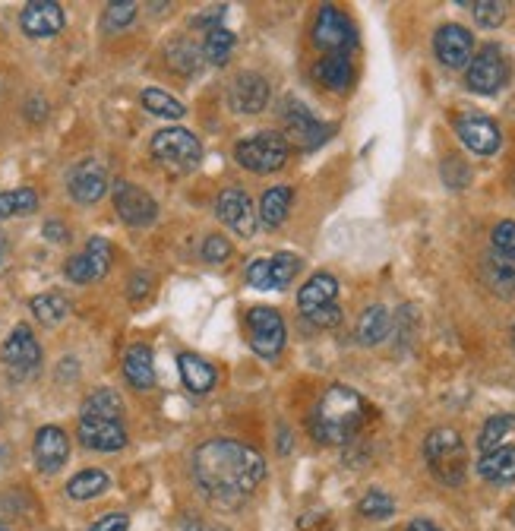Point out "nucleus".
Wrapping results in <instances>:
<instances>
[{"instance_id": "9b49d317", "label": "nucleus", "mask_w": 515, "mask_h": 531, "mask_svg": "<svg viewBox=\"0 0 515 531\" xmlns=\"http://www.w3.org/2000/svg\"><path fill=\"white\" fill-rule=\"evenodd\" d=\"M455 133H459V140L478 155H493L500 152L503 146V136L500 127L490 121L484 114H462L455 117Z\"/></svg>"}, {"instance_id": "f3484780", "label": "nucleus", "mask_w": 515, "mask_h": 531, "mask_svg": "<svg viewBox=\"0 0 515 531\" xmlns=\"http://www.w3.org/2000/svg\"><path fill=\"white\" fill-rule=\"evenodd\" d=\"M215 212H219V219H222L231 231L241 234V238H250V234L256 231L253 206H250V196H247L244 190H237V187L225 190V193L219 196V206H215Z\"/></svg>"}, {"instance_id": "473e14b6", "label": "nucleus", "mask_w": 515, "mask_h": 531, "mask_svg": "<svg viewBox=\"0 0 515 531\" xmlns=\"http://www.w3.org/2000/svg\"><path fill=\"white\" fill-rule=\"evenodd\" d=\"M509 430H515V415H493V418L484 424V430H481L478 449H481V452H493V449H497V446L506 440Z\"/></svg>"}, {"instance_id": "f8f14e48", "label": "nucleus", "mask_w": 515, "mask_h": 531, "mask_svg": "<svg viewBox=\"0 0 515 531\" xmlns=\"http://www.w3.org/2000/svg\"><path fill=\"white\" fill-rule=\"evenodd\" d=\"M114 209L117 215L130 225V228H143V225H152L155 215H158V206L152 196L143 190V187H133L127 181H121L114 187Z\"/></svg>"}, {"instance_id": "5701e85b", "label": "nucleus", "mask_w": 515, "mask_h": 531, "mask_svg": "<svg viewBox=\"0 0 515 531\" xmlns=\"http://www.w3.org/2000/svg\"><path fill=\"white\" fill-rule=\"evenodd\" d=\"M124 377L133 389H152L155 386V361L146 345H133L124 358Z\"/></svg>"}, {"instance_id": "de8ad7c7", "label": "nucleus", "mask_w": 515, "mask_h": 531, "mask_svg": "<svg viewBox=\"0 0 515 531\" xmlns=\"http://www.w3.org/2000/svg\"><path fill=\"white\" fill-rule=\"evenodd\" d=\"M184 531H228V528L206 525V522H200V519H190V522H184Z\"/></svg>"}, {"instance_id": "e433bc0d", "label": "nucleus", "mask_w": 515, "mask_h": 531, "mask_svg": "<svg viewBox=\"0 0 515 531\" xmlns=\"http://www.w3.org/2000/svg\"><path fill=\"white\" fill-rule=\"evenodd\" d=\"M269 269H272V285L275 288H285L297 272H301V260L294 257V253H279V257L269 260Z\"/></svg>"}, {"instance_id": "1a4fd4ad", "label": "nucleus", "mask_w": 515, "mask_h": 531, "mask_svg": "<svg viewBox=\"0 0 515 531\" xmlns=\"http://www.w3.org/2000/svg\"><path fill=\"white\" fill-rule=\"evenodd\" d=\"M0 358H4L13 380H29L32 373L38 370V364H42V348H38L32 329L29 326H16L10 332V339L4 342Z\"/></svg>"}, {"instance_id": "4468645a", "label": "nucleus", "mask_w": 515, "mask_h": 531, "mask_svg": "<svg viewBox=\"0 0 515 531\" xmlns=\"http://www.w3.org/2000/svg\"><path fill=\"white\" fill-rule=\"evenodd\" d=\"M79 440L95 452H117L127 446V430L114 418H83L79 421Z\"/></svg>"}, {"instance_id": "0eeeda50", "label": "nucleus", "mask_w": 515, "mask_h": 531, "mask_svg": "<svg viewBox=\"0 0 515 531\" xmlns=\"http://www.w3.org/2000/svg\"><path fill=\"white\" fill-rule=\"evenodd\" d=\"M465 80H468V89L478 92V95L500 92V89L506 86V80H509V61H506V54H503L497 45L481 48V54L471 57Z\"/></svg>"}, {"instance_id": "c756f323", "label": "nucleus", "mask_w": 515, "mask_h": 531, "mask_svg": "<svg viewBox=\"0 0 515 531\" xmlns=\"http://www.w3.org/2000/svg\"><path fill=\"white\" fill-rule=\"evenodd\" d=\"M108 487V475L102 468H86V471H79V475L67 484V494L73 500H92L98 497L102 490Z\"/></svg>"}, {"instance_id": "39448f33", "label": "nucleus", "mask_w": 515, "mask_h": 531, "mask_svg": "<svg viewBox=\"0 0 515 531\" xmlns=\"http://www.w3.org/2000/svg\"><path fill=\"white\" fill-rule=\"evenodd\" d=\"M234 159H237V165L253 171V174L279 171L288 162V140L282 133H275V130L256 133L253 140H244L241 146L234 149Z\"/></svg>"}, {"instance_id": "9d476101", "label": "nucleus", "mask_w": 515, "mask_h": 531, "mask_svg": "<svg viewBox=\"0 0 515 531\" xmlns=\"http://www.w3.org/2000/svg\"><path fill=\"white\" fill-rule=\"evenodd\" d=\"M108 269H111V244L105 238H92L86 244V250L76 253V257L67 260V266H64L67 279L76 282V285L98 282Z\"/></svg>"}, {"instance_id": "dca6fc26", "label": "nucleus", "mask_w": 515, "mask_h": 531, "mask_svg": "<svg viewBox=\"0 0 515 531\" xmlns=\"http://www.w3.org/2000/svg\"><path fill=\"white\" fill-rule=\"evenodd\" d=\"M19 23H23V32L32 35V38L57 35V32L64 29V7L61 4H51V0H32V4L23 7Z\"/></svg>"}, {"instance_id": "423d86ee", "label": "nucleus", "mask_w": 515, "mask_h": 531, "mask_svg": "<svg viewBox=\"0 0 515 531\" xmlns=\"http://www.w3.org/2000/svg\"><path fill=\"white\" fill-rule=\"evenodd\" d=\"M313 42L326 54H348V51L358 48V35H354L351 19L342 10L320 7L316 23H313Z\"/></svg>"}, {"instance_id": "4be33fe9", "label": "nucleus", "mask_w": 515, "mask_h": 531, "mask_svg": "<svg viewBox=\"0 0 515 531\" xmlns=\"http://www.w3.org/2000/svg\"><path fill=\"white\" fill-rule=\"evenodd\" d=\"M478 475L490 484L515 481V446H497L493 452H484L478 462Z\"/></svg>"}, {"instance_id": "c03bdc74", "label": "nucleus", "mask_w": 515, "mask_h": 531, "mask_svg": "<svg viewBox=\"0 0 515 531\" xmlns=\"http://www.w3.org/2000/svg\"><path fill=\"white\" fill-rule=\"evenodd\" d=\"M127 528H130L127 513H108V516L98 519L89 531H127Z\"/></svg>"}, {"instance_id": "8fccbe9b", "label": "nucleus", "mask_w": 515, "mask_h": 531, "mask_svg": "<svg viewBox=\"0 0 515 531\" xmlns=\"http://www.w3.org/2000/svg\"><path fill=\"white\" fill-rule=\"evenodd\" d=\"M509 339H512V348H515V326H512V332H509Z\"/></svg>"}, {"instance_id": "6ab92c4d", "label": "nucleus", "mask_w": 515, "mask_h": 531, "mask_svg": "<svg viewBox=\"0 0 515 531\" xmlns=\"http://www.w3.org/2000/svg\"><path fill=\"white\" fill-rule=\"evenodd\" d=\"M269 102V83L260 73H241L231 86V108L241 114H260Z\"/></svg>"}, {"instance_id": "ea45409f", "label": "nucleus", "mask_w": 515, "mask_h": 531, "mask_svg": "<svg viewBox=\"0 0 515 531\" xmlns=\"http://www.w3.org/2000/svg\"><path fill=\"white\" fill-rule=\"evenodd\" d=\"M136 4H111L108 10H105V26L108 29H124V26H130L133 23V16H136Z\"/></svg>"}, {"instance_id": "bb28decb", "label": "nucleus", "mask_w": 515, "mask_h": 531, "mask_svg": "<svg viewBox=\"0 0 515 531\" xmlns=\"http://www.w3.org/2000/svg\"><path fill=\"white\" fill-rule=\"evenodd\" d=\"M389 329H392V320H389V310L380 307V304H373L361 313V320H358V339L364 345H380L386 336H389Z\"/></svg>"}, {"instance_id": "79ce46f5", "label": "nucleus", "mask_w": 515, "mask_h": 531, "mask_svg": "<svg viewBox=\"0 0 515 531\" xmlns=\"http://www.w3.org/2000/svg\"><path fill=\"white\" fill-rule=\"evenodd\" d=\"M203 257L209 263H225L231 257V244L225 238H219V234H212V238L203 244Z\"/></svg>"}, {"instance_id": "c9c22d12", "label": "nucleus", "mask_w": 515, "mask_h": 531, "mask_svg": "<svg viewBox=\"0 0 515 531\" xmlns=\"http://www.w3.org/2000/svg\"><path fill=\"white\" fill-rule=\"evenodd\" d=\"M358 513L364 519H389L395 513V503L389 494H383V490H370V494L358 503Z\"/></svg>"}, {"instance_id": "a211bd4d", "label": "nucleus", "mask_w": 515, "mask_h": 531, "mask_svg": "<svg viewBox=\"0 0 515 531\" xmlns=\"http://www.w3.org/2000/svg\"><path fill=\"white\" fill-rule=\"evenodd\" d=\"M285 121H288V130H291V140L301 143V146H307V149L326 143L329 136H332V127H326V124L316 121V117H313L301 102H288Z\"/></svg>"}, {"instance_id": "c85d7f7f", "label": "nucleus", "mask_w": 515, "mask_h": 531, "mask_svg": "<svg viewBox=\"0 0 515 531\" xmlns=\"http://www.w3.org/2000/svg\"><path fill=\"white\" fill-rule=\"evenodd\" d=\"M32 313H35V320H42L45 326H57L70 313V304L64 294L45 291V294H38V298H32Z\"/></svg>"}, {"instance_id": "7c9ffc66", "label": "nucleus", "mask_w": 515, "mask_h": 531, "mask_svg": "<svg viewBox=\"0 0 515 531\" xmlns=\"http://www.w3.org/2000/svg\"><path fill=\"white\" fill-rule=\"evenodd\" d=\"M38 206V193L32 187H19V190H7L0 193V222L13 219V215L32 212Z\"/></svg>"}, {"instance_id": "58836bf2", "label": "nucleus", "mask_w": 515, "mask_h": 531, "mask_svg": "<svg viewBox=\"0 0 515 531\" xmlns=\"http://www.w3.org/2000/svg\"><path fill=\"white\" fill-rule=\"evenodd\" d=\"M493 250H497V257L515 263V222H500L493 228Z\"/></svg>"}, {"instance_id": "2f4dec72", "label": "nucleus", "mask_w": 515, "mask_h": 531, "mask_svg": "<svg viewBox=\"0 0 515 531\" xmlns=\"http://www.w3.org/2000/svg\"><path fill=\"white\" fill-rule=\"evenodd\" d=\"M121 399L114 396L111 389H98L92 392V396L86 399L83 405V418H114V421H121Z\"/></svg>"}, {"instance_id": "393cba45", "label": "nucleus", "mask_w": 515, "mask_h": 531, "mask_svg": "<svg viewBox=\"0 0 515 531\" xmlns=\"http://www.w3.org/2000/svg\"><path fill=\"white\" fill-rule=\"evenodd\" d=\"M177 367H181L184 386L190 392H196V396H200V392H209L215 386V370H212L209 361L200 358V354H181V358H177Z\"/></svg>"}, {"instance_id": "aec40b11", "label": "nucleus", "mask_w": 515, "mask_h": 531, "mask_svg": "<svg viewBox=\"0 0 515 531\" xmlns=\"http://www.w3.org/2000/svg\"><path fill=\"white\" fill-rule=\"evenodd\" d=\"M108 190V177L105 168L98 162H83L76 165L70 174V193L76 203H98Z\"/></svg>"}, {"instance_id": "4c0bfd02", "label": "nucleus", "mask_w": 515, "mask_h": 531, "mask_svg": "<svg viewBox=\"0 0 515 531\" xmlns=\"http://www.w3.org/2000/svg\"><path fill=\"white\" fill-rule=\"evenodd\" d=\"M468 7L474 19H478V26L484 29H497L506 19V4H500V0H481V4H468Z\"/></svg>"}, {"instance_id": "3c124183", "label": "nucleus", "mask_w": 515, "mask_h": 531, "mask_svg": "<svg viewBox=\"0 0 515 531\" xmlns=\"http://www.w3.org/2000/svg\"><path fill=\"white\" fill-rule=\"evenodd\" d=\"M0 531H4V528H0Z\"/></svg>"}, {"instance_id": "f03ea898", "label": "nucleus", "mask_w": 515, "mask_h": 531, "mask_svg": "<svg viewBox=\"0 0 515 531\" xmlns=\"http://www.w3.org/2000/svg\"><path fill=\"white\" fill-rule=\"evenodd\" d=\"M364 421V399L348 386H332L313 408L310 434L323 446H345Z\"/></svg>"}, {"instance_id": "412c9836", "label": "nucleus", "mask_w": 515, "mask_h": 531, "mask_svg": "<svg viewBox=\"0 0 515 531\" xmlns=\"http://www.w3.org/2000/svg\"><path fill=\"white\" fill-rule=\"evenodd\" d=\"M335 294H339V282H335L329 272H316L313 279L301 288V294H297V307H301V313L307 317V313H313V310H323V307L335 304Z\"/></svg>"}, {"instance_id": "2eb2a0df", "label": "nucleus", "mask_w": 515, "mask_h": 531, "mask_svg": "<svg viewBox=\"0 0 515 531\" xmlns=\"http://www.w3.org/2000/svg\"><path fill=\"white\" fill-rule=\"evenodd\" d=\"M70 459V440L61 427H42L35 434V465L45 471V475H54L61 471L64 462Z\"/></svg>"}, {"instance_id": "72a5a7b5", "label": "nucleus", "mask_w": 515, "mask_h": 531, "mask_svg": "<svg viewBox=\"0 0 515 531\" xmlns=\"http://www.w3.org/2000/svg\"><path fill=\"white\" fill-rule=\"evenodd\" d=\"M143 108L158 114V117H171V121L184 117V105L177 102V98H171L168 92H162V89H146L143 92Z\"/></svg>"}, {"instance_id": "7ed1b4c3", "label": "nucleus", "mask_w": 515, "mask_h": 531, "mask_svg": "<svg viewBox=\"0 0 515 531\" xmlns=\"http://www.w3.org/2000/svg\"><path fill=\"white\" fill-rule=\"evenodd\" d=\"M424 459H427L433 475H437V481H443L449 487L465 481V468H468L465 443L452 427L433 430V434L424 440Z\"/></svg>"}, {"instance_id": "6e6552de", "label": "nucleus", "mask_w": 515, "mask_h": 531, "mask_svg": "<svg viewBox=\"0 0 515 531\" xmlns=\"http://www.w3.org/2000/svg\"><path fill=\"white\" fill-rule=\"evenodd\" d=\"M247 332H250V345L260 358H275L285 345V323L279 310L253 307L247 313Z\"/></svg>"}, {"instance_id": "09e8293b", "label": "nucleus", "mask_w": 515, "mask_h": 531, "mask_svg": "<svg viewBox=\"0 0 515 531\" xmlns=\"http://www.w3.org/2000/svg\"><path fill=\"white\" fill-rule=\"evenodd\" d=\"M408 531H440L433 522H427V519H414L411 525H408Z\"/></svg>"}, {"instance_id": "49530a36", "label": "nucleus", "mask_w": 515, "mask_h": 531, "mask_svg": "<svg viewBox=\"0 0 515 531\" xmlns=\"http://www.w3.org/2000/svg\"><path fill=\"white\" fill-rule=\"evenodd\" d=\"M45 238H51V241H67L70 231H67L61 222H48V225H45Z\"/></svg>"}, {"instance_id": "ddd939ff", "label": "nucleus", "mask_w": 515, "mask_h": 531, "mask_svg": "<svg viewBox=\"0 0 515 531\" xmlns=\"http://www.w3.org/2000/svg\"><path fill=\"white\" fill-rule=\"evenodd\" d=\"M433 51H437L440 64L449 70H462L471 64V51H474V38L465 26H443L437 35H433Z\"/></svg>"}, {"instance_id": "b1692460", "label": "nucleus", "mask_w": 515, "mask_h": 531, "mask_svg": "<svg viewBox=\"0 0 515 531\" xmlns=\"http://www.w3.org/2000/svg\"><path fill=\"white\" fill-rule=\"evenodd\" d=\"M316 80L332 92H348L354 80V67L348 61V54H326L320 64H316Z\"/></svg>"}, {"instance_id": "a19ab883", "label": "nucleus", "mask_w": 515, "mask_h": 531, "mask_svg": "<svg viewBox=\"0 0 515 531\" xmlns=\"http://www.w3.org/2000/svg\"><path fill=\"white\" fill-rule=\"evenodd\" d=\"M247 282H250L253 288H260V291H272L275 285H272L269 260H256V263H250V269H247Z\"/></svg>"}, {"instance_id": "37998d69", "label": "nucleus", "mask_w": 515, "mask_h": 531, "mask_svg": "<svg viewBox=\"0 0 515 531\" xmlns=\"http://www.w3.org/2000/svg\"><path fill=\"white\" fill-rule=\"evenodd\" d=\"M307 320H310L313 326H323V329H329V326H339V320H342V310H339V304H329V307H323V310H313V313H307Z\"/></svg>"}, {"instance_id": "a18cd8bd", "label": "nucleus", "mask_w": 515, "mask_h": 531, "mask_svg": "<svg viewBox=\"0 0 515 531\" xmlns=\"http://www.w3.org/2000/svg\"><path fill=\"white\" fill-rule=\"evenodd\" d=\"M222 13H225V10L203 13L200 19H193V29H209V32H215V29H219V23H222Z\"/></svg>"}, {"instance_id": "a878e982", "label": "nucleus", "mask_w": 515, "mask_h": 531, "mask_svg": "<svg viewBox=\"0 0 515 531\" xmlns=\"http://www.w3.org/2000/svg\"><path fill=\"white\" fill-rule=\"evenodd\" d=\"M481 272L490 291H497L500 298H515V263L503 257H487Z\"/></svg>"}, {"instance_id": "20e7f679", "label": "nucleus", "mask_w": 515, "mask_h": 531, "mask_svg": "<svg viewBox=\"0 0 515 531\" xmlns=\"http://www.w3.org/2000/svg\"><path fill=\"white\" fill-rule=\"evenodd\" d=\"M152 155H155L158 165H165V168H171L177 174H184V171H193L196 165H200L203 146H200V140H196L190 130L171 127V130H162V133L152 136Z\"/></svg>"}, {"instance_id": "cd10ccee", "label": "nucleus", "mask_w": 515, "mask_h": 531, "mask_svg": "<svg viewBox=\"0 0 515 531\" xmlns=\"http://www.w3.org/2000/svg\"><path fill=\"white\" fill-rule=\"evenodd\" d=\"M291 209V190L288 187H269L260 200V219L266 228H279L288 219Z\"/></svg>"}, {"instance_id": "f257e3e1", "label": "nucleus", "mask_w": 515, "mask_h": 531, "mask_svg": "<svg viewBox=\"0 0 515 531\" xmlns=\"http://www.w3.org/2000/svg\"><path fill=\"white\" fill-rule=\"evenodd\" d=\"M193 475L212 503L241 506L266 475V462L256 449L237 440H209L196 449Z\"/></svg>"}, {"instance_id": "f704fd0d", "label": "nucleus", "mask_w": 515, "mask_h": 531, "mask_svg": "<svg viewBox=\"0 0 515 531\" xmlns=\"http://www.w3.org/2000/svg\"><path fill=\"white\" fill-rule=\"evenodd\" d=\"M231 51H234V35H231V32L215 29V32L206 35V45H203L206 61H212V64H225Z\"/></svg>"}]
</instances>
